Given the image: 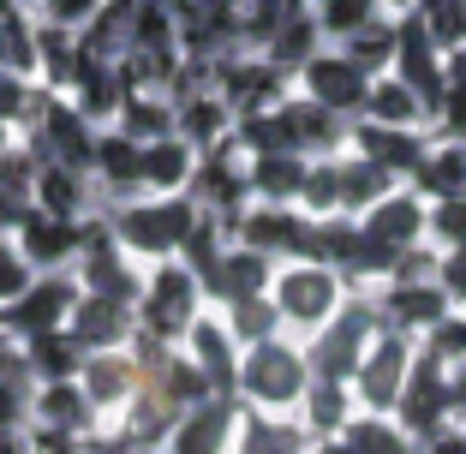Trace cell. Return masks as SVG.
<instances>
[{
    "label": "cell",
    "mask_w": 466,
    "mask_h": 454,
    "mask_svg": "<svg viewBox=\"0 0 466 454\" xmlns=\"http://www.w3.org/2000/svg\"><path fill=\"white\" fill-rule=\"evenodd\" d=\"M198 197L192 192H144V197H126V204L108 209V227L114 239H120L132 257H179V246H186V234L198 227Z\"/></svg>",
    "instance_id": "cell-1"
},
{
    "label": "cell",
    "mask_w": 466,
    "mask_h": 454,
    "mask_svg": "<svg viewBox=\"0 0 466 454\" xmlns=\"http://www.w3.org/2000/svg\"><path fill=\"white\" fill-rule=\"evenodd\" d=\"M311 383V358L299 341H288V329L269 341H251L239 353V407L258 413H299V395Z\"/></svg>",
    "instance_id": "cell-2"
},
{
    "label": "cell",
    "mask_w": 466,
    "mask_h": 454,
    "mask_svg": "<svg viewBox=\"0 0 466 454\" xmlns=\"http://www.w3.org/2000/svg\"><path fill=\"white\" fill-rule=\"evenodd\" d=\"M209 293L204 281H198V269L186 257H162L144 269V293H137V329L156 335V341H186V329H192L198 317H204Z\"/></svg>",
    "instance_id": "cell-3"
},
{
    "label": "cell",
    "mask_w": 466,
    "mask_h": 454,
    "mask_svg": "<svg viewBox=\"0 0 466 454\" xmlns=\"http://www.w3.org/2000/svg\"><path fill=\"white\" fill-rule=\"evenodd\" d=\"M377 329H383V311H377L370 288H365V293H347V299L335 305L329 323L305 335V358H311V377H335V383H353L359 358H365V347L377 341Z\"/></svg>",
    "instance_id": "cell-4"
},
{
    "label": "cell",
    "mask_w": 466,
    "mask_h": 454,
    "mask_svg": "<svg viewBox=\"0 0 466 454\" xmlns=\"http://www.w3.org/2000/svg\"><path fill=\"white\" fill-rule=\"evenodd\" d=\"M269 299H275V311H281V329L288 335H311V329H323V323L335 317V305L347 299V281H341V269H329V263L293 257V263L275 269Z\"/></svg>",
    "instance_id": "cell-5"
},
{
    "label": "cell",
    "mask_w": 466,
    "mask_h": 454,
    "mask_svg": "<svg viewBox=\"0 0 466 454\" xmlns=\"http://www.w3.org/2000/svg\"><path fill=\"white\" fill-rule=\"evenodd\" d=\"M72 276H78L84 293H102V299H120V305H137V293H144V269H137V257L114 239L108 216L84 221V251H78V263H72Z\"/></svg>",
    "instance_id": "cell-6"
},
{
    "label": "cell",
    "mask_w": 466,
    "mask_h": 454,
    "mask_svg": "<svg viewBox=\"0 0 466 454\" xmlns=\"http://www.w3.org/2000/svg\"><path fill=\"white\" fill-rule=\"evenodd\" d=\"M395 419L412 430V437H431V430L454 425V419H461V400H454V365H442L437 353H425V347H419L407 383H400Z\"/></svg>",
    "instance_id": "cell-7"
},
{
    "label": "cell",
    "mask_w": 466,
    "mask_h": 454,
    "mask_svg": "<svg viewBox=\"0 0 466 454\" xmlns=\"http://www.w3.org/2000/svg\"><path fill=\"white\" fill-rule=\"evenodd\" d=\"M412 358H419V335L389 329V323H383L377 341L365 347V358H359V371H353V400L365 407V413H395Z\"/></svg>",
    "instance_id": "cell-8"
},
{
    "label": "cell",
    "mask_w": 466,
    "mask_h": 454,
    "mask_svg": "<svg viewBox=\"0 0 466 454\" xmlns=\"http://www.w3.org/2000/svg\"><path fill=\"white\" fill-rule=\"evenodd\" d=\"M78 293L84 288H78L72 269H36V281H30L18 299L0 305V329H13L18 341H36V335H48V329H66Z\"/></svg>",
    "instance_id": "cell-9"
},
{
    "label": "cell",
    "mask_w": 466,
    "mask_h": 454,
    "mask_svg": "<svg viewBox=\"0 0 466 454\" xmlns=\"http://www.w3.org/2000/svg\"><path fill=\"white\" fill-rule=\"evenodd\" d=\"M311 227H317V216H305L299 204H258V197L233 216V239L258 246L263 257H275V263L311 257Z\"/></svg>",
    "instance_id": "cell-10"
},
{
    "label": "cell",
    "mask_w": 466,
    "mask_h": 454,
    "mask_svg": "<svg viewBox=\"0 0 466 454\" xmlns=\"http://www.w3.org/2000/svg\"><path fill=\"white\" fill-rule=\"evenodd\" d=\"M370 78H377V72H365L353 55H347V48H317V55L299 66V90H305V96H317L323 108L347 114V120H359V114H365Z\"/></svg>",
    "instance_id": "cell-11"
},
{
    "label": "cell",
    "mask_w": 466,
    "mask_h": 454,
    "mask_svg": "<svg viewBox=\"0 0 466 454\" xmlns=\"http://www.w3.org/2000/svg\"><path fill=\"white\" fill-rule=\"evenodd\" d=\"M370 299H377V311H383V323L389 329H407V335H425V329H437L442 317L454 311V293L442 288L437 276H425V281H377L370 288Z\"/></svg>",
    "instance_id": "cell-12"
},
{
    "label": "cell",
    "mask_w": 466,
    "mask_h": 454,
    "mask_svg": "<svg viewBox=\"0 0 466 454\" xmlns=\"http://www.w3.org/2000/svg\"><path fill=\"white\" fill-rule=\"evenodd\" d=\"M239 395H204L198 407L179 413V425L167 430L162 454H233V430H239Z\"/></svg>",
    "instance_id": "cell-13"
},
{
    "label": "cell",
    "mask_w": 466,
    "mask_h": 454,
    "mask_svg": "<svg viewBox=\"0 0 466 454\" xmlns=\"http://www.w3.org/2000/svg\"><path fill=\"white\" fill-rule=\"evenodd\" d=\"M66 96L78 102V114L90 126H114L120 108H126V96H132V78H126L120 60H102V55H90V48H78L72 78H66Z\"/></svg>",
    "instance_id": "cell-14"
},
{
    "label": "cell",
    "mask_w": 466,
    "mask_h": 454,
    "mask_svg": "<svg viewBox=\"0 0 466 454\" xmlns=\"http://www.w3.org/2000/svg\"><path fill=\"white\" fill-rule=\"evenodd\" d=\"M179 347H186V358L204 371V383L216 388V395H239V353H246V347L233 341V329H228L221 311H204L192 329H186Z\"/></svg>",
    "instance_id": "cell-15"
},
{
    "label": "cell",
    "mask_w": 466,
    "mask_h": 454,
    "mask_svg": "<svg viewBox=\"0 0 466 454\" xmlns=\"http://www.w3.org/2000/svg\"><path fill=\"white\" fill-rule=\"evenodd\" d=\"M84 221H90V216H84ZM84 221L48 216V209L30 204L25 216H18L13 239H18V251H25L36 269H72V263H78V251H84Z\"/></svg>",
    "instance_id": "cell-16"
},
{
    "label": "cell",
    "mask_w": 466,
    "mask_h": 454,
    "mask_svg": "<svg viewBox=\"0 0 466 454\" xmlns=\"http://www.w3.org/2000/svg\"><path fill=\"white\" fill-rule=\"evenodd\" d=\"M359 221H365V234L383 239L389 251H407V246H425V239H431V204L412 192L407 179H400L389 197H377Z\"/></svg>",
    "instance_id": "cell-17"
},
{
    "label": "cell",
    "mask_w": 466,
    "mask_h": 454,
    "mask_svg": "<svg viewBox=\"0 0 466 454\" xmlns=\"http://www.w3.org/2000/svg\"><path fill=\"white\" fill-rule=\"evenodd\" d=\"M347 150L370 156L377 167H389L395 179H407L412 167H419V156L431 150V138L419 132V126H383V120H365V114H359V120L347 126Z\"/></svg>",
    "instance_id": "cell-18"
},
{
    "label": "cell",
    "mask_w": 466,
    "mask_h": 454,
    "mask_svg": "<svg viewBox=\"0 0 466 454\" xmlns=\"http://www.w3.org/2000/svg\"><path fill=\"white\" fill-rule=\"evenodd\" d=\"M137 150L144 144L126 132V126H102L96 132V156H90V186L126 204V197H144V167H137Z\"/></svg>",
    "instance_id": "cell-19"
},
{
    "label": "cell",
    "mask_w": 466,
    "mask_h": 454,
    "mask_svg": "<svg viewBox=\"0 0 466 454\" xmlns=\"http://www.w3.org/2000/svg\"><path fill=\"white\" fill-rule=\"evenodd\" d=\"M78 383L90 388L96 413H126V400L137 395V383H144V365H137L132 347H102V353H84Z\"/></svg>",
    "instance_id": "cell-20"
},
{
    "label": "cell",
    "mask_w": 466,
    "mask_h": 454,
    "mask_svg": "<svg viewBox=\"0 0 466 454\" xmlns=\"http://www.w3.org/2000/svg\"><path fill=\"white\" fill-rule=\"evenodd\" d=\"M66 329L84 341V353H102V347H132L137 341V305L102 299V293H78Z\"/></svg>",
    "instance_id": "cell-21"
},
{
    "label": "cell",
    "mask_w": 466,
    "mask_h": 454,
    "mask_svg": "<svg viewBox=\"0 0 466 454\" xmlns=\"http://www.w3.org/2000/svg\"><path fill=\"white\" fill-rule=\"evenodd\" d=\"M275 269H281V263H275V257H263L258 246H246V239H228V251H221L216 276L204 281V293H209V305L251 299V293H269Z\"/></svg>",
    "instance_id": "cell-22"
},
{
    "label": "cell",
    "mask_w": 466,
    "mask_h": 454,
    "mask_svg": "<svg viewBox=\"0 0 466 454\" xmlns=\"http://www.w3.org/2000/svg\"><path fill=\"white\" fill-rule=\"evenodd\" d=\"M137 167H144V192H186V186H192V174H198V144L186 138V132L144 138Z\"/></svg>",
    "instance_id": "cell-23"
},
{
    "label": "cell",
    "mask_w": 466,
    "mask_h": 454,
    "mask_svg": "<svg viewBox=\"0 0 466 454\" xmlns=\"http://www.w3.org/2000/svg\"><path fill=\"white\" fill-rule=\"evenodd\" d=\"M96 400L78 377H55V383H36V407H30V425H55V430H78L90 437L96 430Z\"/></svg>",
    "instance_id": "cell-24"
},
{
    "label": "cell",
    "mask_w": 466,
    "mask_h": 454,
    "mask_svg": "<svg viewBox=\"0 0 466 454\" xmlns=\"http://www.w3.org/2000/svg\"><path fill=\"white\" fill-rule=\"evenodd\" d=\"M305 167H311V156H299V150H258V156H246L251 197H258V204H299Z\"/></svg>",
    "instance_id": "cell-25"
},
{
    "label": "cell",
    "mask_w": 466,
    "mask_h": 454,
    "mask_svg": "<svg viewBox=\"0 0 466 454\" xmlns=\"http://www.w3.org/2000/svg\"><path fill=\"white\" fill-rule=\"evenodd\" d=\"M311 449V430L288 413H258L246 407L239 413V430H233V454H305Z\"/></svg>",
    "instance_id": "cell-26"
},
{
    "label": "cell",
    "mask_w": 466,
    "mask_h": 454,
    "mask_svg": "<svg viewBox=\"0 0 466 454\" xmlns=\"http://www.w3.org/2000/svg\"><path fill=\"white\" fill-rule=\"evenodd\" d=\"M407 186L425 197V204L461 197L466 192V138H431V150L419 156V167L407 174Z\"/></svg>",
    "instance_id": "cell-27"
},
{
    "label": "cell",
    "mask_w": 466,
    "mask_h": 454,
    "mask_svg": "<svg viewBox=\"0 0 466 454\" xmlns=\"http://www.w3.org/2000/svg\"><path fill=\"white\" fill-rule=\"evenodd\" d=\"M359 413L353 400V383H335V377H311L299 395V425L311 430V437H341V425Z\"/></svg>",
    "instance_id": "cell-28"
},
{
    "label": "cell",
    "mask_w": 466,
    "mask_h": 454,
    "mask_svg": "<svg viewBox=\"0 0 466 454\" xmlns=\"http://www.w3.org/2000/svg\"><path fill=\"white\" fill-rule=\"evenodd\" d=\"M30 204L48 209V216L84 221L90 216V174H78V167H66V162H36V197H30Z\"/></svg>",
    "instance_id": "cell-29"
},
{
    "label": "cell",
    "mask_w": 466,
    "mask_h": 454,
    "mask_svg": "<svg viewBox=\"0 0 466 454\" xmlns=\"http://www.w3.org/2000/svg\"><path fill=\"white\" fill-rule=\"evenodd\" d=\"M341 442L353 454H419V437L395 413H365V407L341 425Z\"/></svg>",
    "instance_id": "cell-30"
},
{
    "label": "cell",
    "mask_w": 466,
    "mask_h": 454,
    "mask_svg": "<svg viewBox=\"0 0 466 454\" xmlns=\"http://www.w3.org/2000/svg\"><path fill=\"white\" fill-rule=\"evenodd\" d=\"M335 167H341V209H347V216H365L377 197H389L400 186L389 167H377L370 156H359V150H341V156H335Z\"/></svg>",
    "instance_id": "cell-31"
},
{
    "label": "cell",
    "mask_w": 466,
    "mask_h": 454,
    "mask_svg": "<svg viewBox=\"0 0 466 454\" xmlns=\"http://www.w3.org/2000/svg\"><path fill=\"white\" fill-rule=\"evenodd\" d=\"M365 120H383V126H425V102L400 72H377L370 78V96H365Z\"/></svg>",
    "instance_id": "cell-32"
},
{
    "label": "cell",
    "mask_w": 466,
    "mask_h": 454,
    "mask_svg": "<svg viewBox=\"0 0 466 454\" xmlns=\"http://www.w3.org/2000/svg\"><path fill=\"white\" fill-rule=\"evenodd\" d=\"M25 365L36 383H55V377H78L84 371V341L72 329H48L36 341H25Z\"/></svg>",
    "instance_id": "cell-33"
},
{
    "label": "cell",
    "mask_w": 466,
    "mask_h": 454,
    "mask_svg": "<svg viewBox=\"0 0 466 454\" xmlns=\"http://www.w3.org/2000/svg\"><path fill=\"white\" fill-rule=\"evenodd\" d=\"M341 48H347V55H353L365 72H389V66H395V48H400V18H395V13L365 18L353 36H341Z\"/></svg>",
    "instance_id": "cell-34"
},
{
    "label": "cell",
    "mask_w": 466,
    "mask_h": 454,
    "mask_svg": "<svg viewBox=\"0 0 466 454\" xmlns=\"http://www.w3.org/2000/svg\"><path fill=\"white\" fill-rule=\"evenodd\" d=\"M0 66L18 78H42V48H36V18L18 13V0L0 13Z\"/></svg>",
    "instance_id": "cell-35"
},
{
    "label": "cell",
    "mask_w": 466,
    "mask_h": 454,
    "mask_svg": "<svg viewBox=\"0 0 466 454\" xmlns=\"http://www.w3.org/2000/svg\"><path fill=\"white\" fill-rule=\"evenodd\" d=\"M114 126H126V132L144 144V138H162V132H179V108H174L167 90H132Z\"/></svg>",
    "instance_id": "cell-36"
},
{
    "label": "cell",
    "mask_w": 466,
    "mask_h": 454,
    "mask_svg": "<svg viewBox=\"0 0 466 454\" xmlns=\"http://www.w3.org/2000/svg\"><path fill=\"white\" fill-rule=\"evenodd\" d=\"M216 311L228 317V329H233V341H239V347L281 335V311H275L269 293H251V299H228V305H216Z\"/></svg>",
    "instance_id": "cell-37"
},
{
    "label": "cell",
    "mask_w": 466,
    "mask_h": 454,
    "mask_svg": "<svg viewBox=\"0 0 466 454\" xmlns=\"http://www.w3.org/2000/svg\"><path fill=\"white\" fill-rule=\"evenodd\" d=\"M412 13L431 25L442 48H466V0H412Z\"/></svg>",
    "instance_id": "cell-38"
},
{
    "label": "cell",
    "mask_w": 466,
    "mask_h": 454,
    "mask_svg": "<svg viewBox=\"0 0 466 454\" xmlns=\"http://www.w3.org/2000/svg\"><path fill=\"white\" fill-rule=\"evenodd\" d=\"M30 407H36V377H30V365L0 371V425H30Z\"/></svg>",
    "instance_id": "cell-39"
},
{
    "label": "cell",
    "mask_w": 466,
    "mask_h": 454,
    "mask_svg": "<svg viewBox=\"0 0 466 454\" xmlns=\"http://www.w3.org/2000/svg\"><path fill=\"white\" fill-rule=\"evenodd\" d=\"M431 246H437V251L466 246V192L461 197H437V204H431Z\"/></svg>",
    "instance_id": "cell-40"
},
{
    "label": "cell",
    "mask_w": 466,
    "mask_h": 454,
    "mask_svg": "<svg viewBox=\"0 0 466 454\" xmlns=\"http://www.w3.org/2000/svg\"><path fill=\"white\" fill-rule=\"evenodd\" d=\"M419 347H425V353H437L442 365H461V358H466V311H461V305H454V311L442 317L437 329L419 335Z\"/></svg>",
    "instance_id": "cell-41"
},
{
    "label": "cell",
    "mask_w": 466,
    "mask_h": 454,
    "mask_svg": "<svg viewBox=\"0 0 466 454\" xmlns=\"http://www.w3.org/2000/svg\"><path fill=\"white\" fill-rule=\"evenodd\" d=\"M30 281H36V263L18 251V239H13V234H0V305L18 299Z\"/></svg>",
    "instance_id": "cell-42"
},
{
    "label": "cell",
    "mask_w": 466,
    "mask_h": 454,
    "mask_svg": "<svg viewBox=\"0 0 466 454\" xmlns=\"http://www.w3.org/2000/svg\"><path fill=\"white\" fill-rule=\"evenodd\" d=\"M90 437H96V430H90ZM90 437L55 430V425H30V454H90Z\"/></svg>",
    "instance_id": "cell-43"
},
{
    "label": "cell",
    "mask_w": 466,
    "mask_h": 454,
    "mask_svg": "<svg viewBox=\"0 0 466 454\" xmlns=\"http://www.w3.org/2000/svg\"><path fill=\"white\" fill-rule=\"evenodd\" d=\"M102 0H42V18L48 25H66V30H84V18L96 13Z\"/></svg>",
    "instance_id": "cell-44"
},
{
    "label": "cell",
    "mask_w": 466,
    "mask_h": 454,
    "mask_svg": "<svg viewBox=\"0 0 466 454\" xmlns=\"http://www.w3.org/2000/svg\"><path fill=\"white\" fill-rule=\"evenodd\" d=\"M419 454H466V419H454V425L419 437Z\"/></svg>",
    "instance_id": "cell-45"
},
{
    "label": "cell",
    "mask_w": 466,
    "mask_h": 454,
    "mask_svg": "<svg viewBox=\"0 0 466 454\" xmlns=\"http://www.w3.org/2000/svg\"><path fill=\"white\" fill-rule=\"evenodd\" d=\"M437 281L454 293V305L466 299V246H454V251H442V263H437Z\"/></svg>",
    "instance_id": "cell-46"
},
{
    "label": "cell",
    "mask_w": 466,
    "mask_h": 454,
    "mask_svg": "<svg viewBox=\"0 0 466 454\" xmlns=\"http://www.w3.org/2000/svg\"><path fill=\"white\" fill-rule=\"evenodd\" d=\"M18 365H25V341L13 329H0V371H18Z\"/></svg>",
    "instance_id": "cell-47"
},
{
    "label": "cell",
    "mask_w": 466,
    "mask_h": 454,
    "mask_svg": "<svg viewBox=\"0 0 466 454\" xmlns=\"http://www.w3.org/2000/svg\"><path fill=\"white\" fill-rule=\"evenodd\" d=\"M0 454H30V425H0Z\"/></svg>",
    "instance_id": "cell-48"
},
{
    "label": "cell",
    "mask_w": 466,
    "mask_h": 454,
    "mask_svg": "<svg viewBox=\"0 0 466 454\" xmlns=\"http://www.w3.org/2000/svg\"><path fill=\"white\" fill-rule=\"evenodd\" d=\"M25 209H30V204H18V197H6V192H0V234H13Z\"/></svg>",
    "instance_id": "cell-49"
},
{
    "label": "cell",
    "mask_w": 466,
    "mask_h": 454,
    "mask_svg": "<svg viewBox=\"0 0 466 454\" xmlns=\"http://www.w3.org/2000/svg\"><path fill=\"white\" fill-rule=\"evenodd\" d=\"M305 454H353V449H347L341 437H311V449H305Z\"/></svg>",
    "instance_id": "cell-50"
},
{
    "label": "cell",
    "mask_w": 466,
    "mask_h": 454,
    "mask_svg": "<svg viewBox=\"0 0 466 454\" xmlns=\"http://www.w3.org/2000/svg\"><path fill=\"white\" fill-rule=\"evenodd\" d=\"M454 400H461V419H466V358L454 365Z\"/></svg>",
    "instance_id": "cell-51"
},
{
    "label": "cell",
    "mask_w": 466,
    "mask_h": 454,
    "mask_svg": "<svg viewBox=\"0 0 466 454\" xmlns=\"http://www.w3.org/2000/svg\"><path fill=\"white\" fill-rule=\"evenodd\" d=\"M6 144H13V126H6V120H0V150H6Z\"/></svg>",
    "instance_id": "cell-52"
},
{
    "label": "cell",
    "mask_w": 466,
    "mask_h": 454,
    "mask_svg": "<svg viewBox=\"0 0 466 454\" xmlns=\"http://www.w3.org/2000/svg\"><path fill=\"white\" fill-rule=\"evenodd\" d=\"M6 6H13V0H0V13H6Z\"/></svg>",
    "instance_id": "cell-53"
}]
</instances>
